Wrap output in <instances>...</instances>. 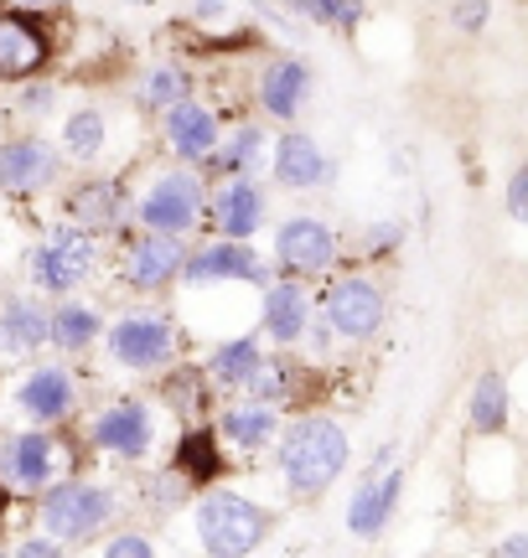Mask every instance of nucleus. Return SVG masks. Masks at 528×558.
<instances>
[{
	"label": "nucleus",
	"mask_w": 528,
	"mask_h": 558,
	"mask_svg": "<svg viewBox=\"0 0 528 558\" xmlns=\"http://www.w3.org/2000/svg\"><path fill=\"white\" fill-rule=\"evenodd\" d=\"M104 145H109V124H104L99 109H73L68 120H62V156L88 166V160L104 156Z\"/></svg>",
	"instance_id": "obj_28"
},
{
	"label": "nucleus",
	"mask_w": 528,
	"mask_h": 558,
	"mask_svg": "<svg viewBox=\"0 0 528 558\" xmlns=\"http://www.w3.org/2000/svg\"><path fill=\"white\" fill-rule=\"evenodd\" d=\"M109 362L115 367H130V373H151L171 357V316L161 311H135V316H120L109 331Z\"/></svg>",
	"instance_id": "obj_7"
},
{
	"label": "nucleus",
	"mask_w": 528,
	"mask_h": 558,
	"mask_svg": "<svg viewBox=\"0 0 528 558\" xmlns=\"http://www.w3.org/2000/svg\"><path fill=\"white\" fill-rule=\"evenodd\" d=\"M182 279L192 290H203V284H269V264L254 254V243L218 239L197 254H187Z\"/></svg>",
	"instance_id": "obj_8"
},
{
	"label": "nucleus",
	"mask_w": 528,
	"mask_h": 558,
	"mask_svg": "<svg viewBox=\"0 0 528 558\" xmlns=\"http://www.w3.org/2000/svg\"><path fill=\"white\" fill-rule=\"evenodd\" d=\"M187 88H192V78H187L182 68H151V73H145V88H141V99L151 104V109H171V104L192 99Z\"/></svg>",
	"instance_id": "obj_32"
},
{
	"label": "nucleus",
	"mask_w": 528,
	"mask_h": 558,
	"mask_svg": "<svg viewBox=\"0 0 528 558\" xmlns=\"http://www.w3.org/2000/svg\"><path fill=\"white\" fill-rule=\"evenodd\" d=\"M88 439L99 445L104 456H120V460H141L151 445H156V414L145 409L141 399H115L94 418Z\"/></svg>",
	"instance_id": "obj_10"
},
{
	"label": "nucleus",
	"mask_w": 528,
	"mask_h": 558,
	"mask_svg": "<svg viewBox=\"0 0 528 558\" xmlns=\"http://www.w3.org/2000/svg\"><path fill=\"white\" fill-rule=\"evenodd\" d=\"M94 264H99L94 233L79 222H62L32 248L26 275H32V290H41V295H73L83 279H94Z\"/></svg>",
	"instance_id": "obj_3"
},
{
	"label": "nucleus",
	"mask_w": 528,
	"mask_h": 558,
	"mask_svg": "<svg viewBox=\"0 0 528 558\" xmlns=\"http://www.w3.org/2000/svg\"><path fill=\"white\" fill-rule=\"evenodd\" d=\"M52 99H58V88H52V83H26V94H21V109H26V114H47V109H52Z\"/></svg>",
	"instance_id": "obj_37"
},
{
	"label": "nucleus",
	"mask_w": 528,
	"mask_h": 558,
	"mask_svg": "<svg viewBox=\"0 0 528 558\" xmlns=\"http://www.w3.org/2000/svg\"><path fill=\"white\" fill-rule=\"evenodd\" d=\"M11 5H47V0H11Z\"/></svg>",
	"instance_id": "obj_42"
},
{
	"label": "nucleus",
	"mask_w": 528,
	"mask_h": 558,
	"mask_svg": "<svg viewBox=\"0 0 528 558\" xmlns=\"http://www.w3.org/2000/svg\"><path fill=\"white\" fill-rule=\"evenodd\" d=\"M52 445H58V439L41 435V429H26V435L5 439V445H0V476L11 481L16 492L47 486L52 471H58V450H52Z\"/></svg>",
	"instance_id": "obj_17"
},
{
	"label": "nucleus",
	"mask_w": 528,
	"mask_h": 558,
	"mask_svg": "<svg viewBox=\"0 0 528 558\" xmlns=\"http://www.w3.org/2000/svg\"><path fill=\"white\" fill-rule=\"evenodd\" d=\"M161 130H166V145L177 150V160H207L218 150V114L197 99L161 109Z\"/></svg>",
	"instance_id": "obj_18"
},
{
	"label": "nucleus",
	"mask_w": 528,
	"mask_h": 558,
	"mask_svg": "<svg viewBox=\"0 0 528 558\" xmlns=\"http://www.w3.org/2000/svg\"><path fill=\"white\" fill-rule=\"evenodd\" d=\"M224 11H228L224 0H197V5H192V16H197V21H218Z\"/></svg>",
	"instance_id": "obj_41"
},
{
	"label": "nucleus",
	"mask_w": 528,
	"mask_h": 558,
	"mask_svg": "<svg viewBox=\"0 0 528 558\" xmlns=\"http://www.w3.org/2000/svg\"><path fill=\"white\" fill-rule=\"evenodd\" d=\"M52 41L32 16H0V83H32L47 68Z\"/></svg>",
	"instance_id": "obj_14"
},
{
	"label": "nucleus",
	"mask_w": 528,
	"mask_h": 558,
	"mask_svg": "<svg viewBox=\"0 0 528 558\" xmlns=\"http://www.w3.org/2000/svg\"><path fill=\"white\" fill-rule=\"evenodd\" d=\"M384 290L373 284L368 275H347V279H332L322 290V316L332 326V337L343 341H368L379 337L384 326Z\"/></svg>",
	"instance_id": "obj_6"
},
{
	"label": "nucleus",
	"mask_w": 528,
	"mask_h": 558,
	"mask_svg": "<svg viewBox=\"0 0 528 558\" xmlns=\"http://www.w3.org/2000/svg\"><path fill=\"white\" fill-rule=\"evenodd\" d=\"M488 16H492V0H456L451 5V26L456 32H482Z\"/></svg>",
	"instance_id": "obj_33"
},
{
	"label": "nucleus",
	"mask_w": 528,
	"mask_h": 558,
	"mask_svg": "<svg viewBox=\"0 0 528 558\" xmlns=\"http://www.w3.org/2000/svg\"><path fill=\"white\" fill-rule=\"evenodd\" d=\"M41 347H47V311L37 305V295H5L0 300V352L37 357Z\"/></svg>",
	"instance_id": "obj_22"
},
{
	"label": "nucleus",
	"mask_w": 528,
	"mask_h": 558,
	"mask_svg": "<svg viewBox=\"0 0 528 558\" xmlns=\"http://www.w3.org/2000/svg\"><path fill=\"white\" fill-rule=\"evenodd\" d=\"M218 429H224V439L233 450H264V445L280 439V409H269L260 399H244L218 418Z\"/></svg>",
	"instance_id": "obj_23"
},
{
	"label": "nucleus",
	"mask_w": 528,
	"mask_h": 558,
	"mask_svg": "<svg viewBox=\"0 0 528 558\" xmlns=\"http://www.w3.org/2000/svg\"><path fill=\"white\" fill-rule=\"evenodd\" d=\"M11 558H62V543L41 533V538H26V543H21Z\"/></svg>",
	"instance_id": "obj_38"
},
{
	"label": "nucleus",
	"mask_w": 528,
	"mask_h": 558,
	"mask_svg": "<svg viewBox=\"0 0 528 558\" xmlns=\"http://www.w3.org/2000/svg\"><path fill=\"white\" fill-rule=\"evenodd\" d=\"M260 160H264V130L260 124H244V130L228 140L224 150H213L203 166H213V171H224V177L233 181V177H254V166H260Z\"/></svg>",
	"instance_id": "obj_30"
},
{
	"label": "nucleus",
	"mask_w": 528,
	"mask_h": 558,
	"mask_svg": "<svg viewBox=\"0 0 528 558\" xmlns=\"http://www.w3.org/2000/svg\"><path fill=\"white\" fill-rule=\"evenodd\" d=\"M269 171H275L285 192H311V186H322L332 177V160L305 130H285L275 140V150H269Z\"/></svg>",
	"instance_id": "obj_16"
},
{
	"label": "nucleus",
	"mask_w": 528,
	"mask_h": 558,
	"mask_svg": "<svg viewBox=\"0 0 528 558\" xmlns=\"http://www.w3.org/2000/svg\"><path fill=\"white\" fill-rule=\"evenodd\" d=\"M311 99V68L301 58H275L260 73V109L269 120H296Z\"/></svg>",
	"instance_id": "obj_19"
},
{
	"label": "nucleus",
	"mask_w": 528,
	"mask_h": 558,
	"mask_svg": "<svg viewBox=\"0 0 528 558\" xmlns=\"http://www.w3.org/2000/svg\"><path fill=\"white\" fill-rule=\"evenodd\" d=\"M275 259L285 275H326L337 259V233L322 218H285L275 228Z\"/></svg>",
	"instance_id": "obj_9"
},
{
	"label": "nucleus",
	"mask_w": 528,
	"mask_h": 558,
	"mask_svg": "<svg viewBox=\"0 0 528 558\" xmlns=\"http://www.w3.org/2000/svg\"><path fill=\"white\" fill-rule=\"evenodd\" d=\"M513 418V388L508 378L497 373V367H488L482 378L471 383V399H467V424L477 429V435H503Z\"/></svg>",
	"instance_id": "obj_24"
},
{
	"label": "nucleus",
	"mask_w": 528,
	"mask_h": 558,
	"mask_svg": "<svg viewBox=\"0 0 528 558\" xmlns=\"http://www.w3.org/2000/svg\"><path fill=\"white\" fill-rule=\"evenodd\" d=\"M305 21L316 26H332V32H352L363 21V0H290Z\"/></svg>",
	"instance_id": "obj_31"
},
{
	"label": "nucleus",
	"mask_w": 528,
	"mask_h": 558,
	"mask_svg": "<svg viewBox=\"0 0 528 558\" xmlns=\"http://www.w3.org/2000/svg\"><path fill=\"white\" fill-rule=\"evenodd\" d=\"M124 218V197H120V181H83L68 192V222L79 228H115Z\"/></svg>",
	"instance_id": "obj_25"
},
{
	"label": "nucleus",
	"mask_w": 528,
	"mask_h": 558,
	"mask_svg": "<svg viewBox=\"0 0 528 558\" xmlns=\"http://www.w3.org/2000/svg\"><path fill=\"white\" fill-rule=\"evenodd\" d=\"M187 239H171V233H145L124 248V284L130 290H161L171 279H182L187 264Z\"/></svg>",
	"instance_id": "obj_13"
},
{
	"label": "nucleus",
	"mask_w": 528,
	"mask_h": 558,
	"mask_svg": "<svg viewBox=\"0 0 528 558\" xmlns=\"http://www.w3.org/2000/svg\"><path fill=\"white\" fill-rule=\"evenodd\" d=\"M260 367H264L260 337H233V341H224V347L207 357V378L224 383V388H249Z\"/></svg>",
	"instance_id": "obj_27"
},
{
	"label": "nucleus",
	"mask_w": 528,
	"mask_h": 558,
	"mask_svg": "<svg viewBox=\"0 0 528 558\" xmlns=\"http://www.w3.org/2000/svg\"><path fill=\"white\" fill-rule=\"evenodd\" d=\"M224 471V456H218V445L207 429H192V435L177 445V481L187 486H207V481Z\"/></svg>",
	"instance_id": "obj_29"
},
{
	"label": "nucleus",
	"mask_w": 528,
	"mask_h": 558,
	"mask_svg": "<svg viewBox=\"0 0 528 558\" xmlns=\"http://www.w3.org/2000/svg\"><path fill=\"white\" fill-rule=\"evenodd\" d=\"M399 239H405V228H399V222H373V228L363 233V248L388 254V248H399Z\"/></svg>",
	"instance_id": "obj_36"
},
{
	"label": "nucleus",
	"mask_w": 528,
	"mask_h": 558,
	"mask_svg": "<svg viewBox=\"0 0 528 558\" xmlns=\"http://www.w3.org/2000/svg\"><path fill=\"white\" fill-rule=\"evenodd\" d=\"M62 171L58 150L47 140H5L0 145V197H37L41 186H52Z\"/></svg>",
	"instance_id": "obj_11"
},
{
	"label": "nucleus",
	"mask_w": 528,
	"mask_h": 558,
	"mask_svg": "<svg viewBox=\"0 0 528 558\" xmlns=\"http://www.w3.org/2000/svg\"><path fill=\"white\" fill-rule=\"evenodd\" d=\"M347 429L326 414H301L280 435V476L296 497H322L332 481L347 471Z\"/></svg>",
	"instance_id": "obj_1"
},
{
	"label": "nucleus",
	"mask_w": 528,
	"mask_h": 558,
	"mask_svg": "<svg viewBox=\"0 0 528 558\" xmlns=\"http://www.w3.org/2000/svg\"><path fill=\"white\" fill-rule=\"evenodd\" d=\"M203 181L192 171H161L135 202V218H141L145 233H171V239H187L197 218H203Z\"/></svg>",
	"instance_id": "obj_5"
},
{
	"label": "nucleus",
	"mask_w": 528,
	"mask_h": 558,
	"mask_svg": "<svg viewBox=\"0 0 528 558\" xmlns=\"http://www.w3.org/2000/svg\"><path fill=\"white\" fill-rule=\"evenodd\" d=\"M264 337L280 341V347H296L305 341V326H311V295H305L296 279H275V284H264Z\"/></svg>",
	"instance_id": "obj_20"
},
{
	"label": "nucleus",
	"mask_w": 528,
	"mask_h": 558,
	"mask_svg": "<svg viewBox=\"0 0 528 558\" xmlns=\"http://www.w3.org/2000/svg\"><path fill=\"white\" fill-rule=\"evenodd\" d=\"M405 481L409 476L399 465H388L379 476H363V486H358L352 501H347V533H352V538H379L388 522H394V512H399Z\"/></svg>",
	"instance_id": "obj_12"
},
{
	"label": "nucleus",
	"mask_w": 528,
	"mask_h": 558,
	"mask_svg": "<svg viewBox=\"0 0 528 558\" xmlns=\"http://www.w3.org/2000/svg\"><path fill=\"white\" fill-rule=\"evenodd\" d=\"M0 558H11V554H0Z\"/></svg>",
	"instance_id": "obj_43"
},
{
	"label": "nucleus",
	"mask_w": 528,
	"mask_h": 558,
	"mask_svg": "<svg viewBox=\"0 0 528 558\" xmlns=\"http://www.w3.org/2000/svg\"><path fill=\"white\" fill-rule=\"evenodd\" d=\"M99 337H104V316L94 305L62 300L58 311H47V341H52L58 352H88Z\"/></svg>",
	"instance_id": "obj_26"
},
{
	"label": "nucleus",
	"mask_w": 528,
	"mask_h": 558,
	"mask_svg": "<svg viewBox=\"0 0 528 558\" xmlns=\"http://www.w3.org/2000/svg\"><path fill=\"white\" fill-rule=\"evenodd\" d=\"M492 558H528V533H508V538L492 548Z\"/></svg>",
	"instance_id": "obj_39"
},
{
	"label": "nucleus",
	"mask_w": 528,
	"mask_h": 558,
	"mask_svg": "<svg viewBox=\"0 0 528 558\" xmlns=\"http://www.w3.org/2000/svg\"><path fill=\"white\" fill-rule=\"evenodd\" d=\"M192 522H197V543L207 558H249L269 533V512L233 492H207Z\"/></svg>",
	"instance_id": "obj_2"
},
{
	"label": "nucleus",
	"mask_w": 528,
	"mask_h": 558,
	"mask_svg": "<svg viewBox=\"0 0 528 558\" xmlns=\"http://www.w3.org/2000/svg\"><path fill=\"white\" fill-rule=\"evenodd\" d=\"M104 558H156V548H151V538H141V533H120V538H109Z\"/></svg>",
	"instance_id": "obj_35"
},
{
	"label": "nucleus",
	"mask_w": 528,
	"mask_h": 558,
	"mask_svg": "<svg viewBox=\"0 0 528 558\" xmlns=\"http://www.w3.org/2000/svg\"><path fill=\"white\" fill-rule=\"evenodd\" d=\"M305 337H311V347H316V357H326V352H332V326H326V320H311V326H305Z\"/></svg>",
	"instance_id": "obj_40"
},
{
	"label": "nucleus",
	"mask_w": 528,
	"mask_h": 558,
	"mask_svg": "<svg viewBox=\"0 0 528 558\" xmlns=\"http://www.w3.org/2000/svg\"><path fill=\"white\" fill-rule=\"evenodd\" d=\"M503 207H508L513 222H524L528 228V160L508 177V197H503Z\"/></svg>",
	"instance_id": "obj_34"
},
{
	"label": "nucleus",
	"mask_w": 528,
	"mask_h": 558,
	"mask_svg": "<svg viewBox=\"0 0 528 558\" xmlns=\"http://www.w3.org/2000/svg\"><path fill=\"white\" fill-rule=\"evenodd\" d=\"M73 403H79V383H73V373L68 367H32L26 378H21V388H16V409L32 424H58V418H68L73 414Z\"/></svg>",
	"instance_id": "obj_15"
},
{
	"label": "nucleus",
	"mask_w": 528,
	"mask_h": 558,
	"mask_svg": "<svg viewBox=\"0 0 528 558\" xmlns=\"http://www.w3.org/2000/svg\"><path fill=\"white\" fill-rule=\"evenodd\" d=\"M213 222L224 228V239L249 243L254 233H260V222H264V192L249 177L224 181V192L213 197Z\"/></svg>",
	"instance_id": "obj_21"
},
{
	"label": "nucleus",
	"mask_w": 528,
	"mask_h": 558,
	"mask_svg": "<svg viewBox=\"0 0 528 558\" xmlns=\"http://www.w3.org/2000/svg\"><path fill=\"white\" fill-rule=\"evenodd\" d=\"M120 512V497L99 486V481H62L41 492V527L58 543H83L94 538L104 522Z\"/></svg>",
	"instance_id": "obj_4"
}]
</instances>
